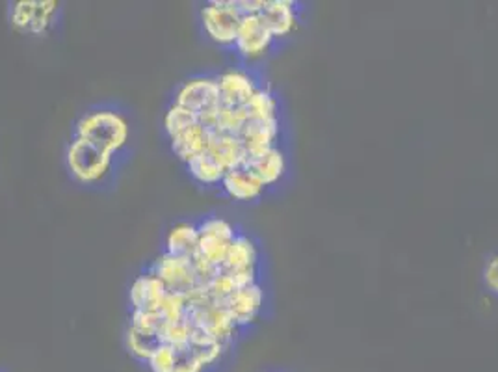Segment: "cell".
Returning a JSON list of instances; mask_svg holds the SVG:
<instances>
[{
    "mask_svg": "<svg viewBox=\"0 0 498 372\" xmlns=\"http://www.w3.org/2000/svg\"><path fill=\"white\" fill-rule=\"evenodd\" d=\"M208 140H210V130L196 123L194 127H190L188 130H185L183 134H179V137L171 140V149L183 162L188 164L190 160H194L196 157L206 151Z\"/></svg>",
    "mask_w": 498,
    "mask_h": 372,
    "instance_id": "19",
    "label": "cell"
},
{
    "mask_svg": "<svg viewBox=\"0 0 498 372\" xmlns=\"http://www.w3.org/2000/svg\"><path fill=\"white\" fill-rule=\"evenodd\" d=\"M166 294L164 283L153 272L138 276L129 292L132 311H158Z\"/></svg>",
    "mask_w": 498,
    "mask_h": 372,
    "instance_id": "15",
    "label": "cell"
},
{
    "mask_svg": "<svg viewBox=\"0 0 498 372\" xmlns=\"http://www.w3.org/2000/svg\"><path fill=\"white\" fill-rule=\"evenodd\" d=\"M199 246V231L192 224H177L168 231L166 236V253L175 257L194 259Z\"/></svg>",
    "mask_w": 498,
    "mask_h": 372,
    "instance_id": "18",
    "label": "cell"
},
{
    "mask_svg": "<svg viewBox=\"0 0 498 372\" xmlns=\"http://www.w3.org/2000/svg\"><path fill=\"white\" fill-rule=\"evenodd\" d=\"M263 306H264V291L259 283L236 289L225 301V308L238 328L255 322V319L263 311Z\"/></svg>",
    "mask_w": 498,
    "mask_h": 372,
    "instance_id": "12",
    "label": "cell"
},
{
    "mask_svg": "<svg viewBox=\"0 0 498 372\" xmlns=\"http://www.w3.org/2000/svg\"><path fill=\"white\" fill-rule=\"evenodd\" d=\"M175 105L185 107L194 114H203L220 107V88L218 81L210 77H196L183 84L175 95Z\"/></svg>",
    "mask_w": 498,
    "mask_h": 372,
    "instance_id": "9",
    "label": "cell"
},
{
    "mask_svg": "<svg viewBox=\"0 0 498 372\" xmlns=\"http://www.w3.org/2000/svg\"><path fill=\"white\" fill-rule=\"evenodd\" d=\"M247 118L272 119L279 118V100L268 88H259L244 107Z\"/></svg>",
    "mask_w": 498,
    "mask_h": 372,
    "instance_id": "22",
    "label": "cell"
},
{
    "mask_svg": "<svg viewBox=\"0 0 498 372\" xmlns=\"http://www.w3.org/2000/svg\"><path fill=\"white\" fill-rule=\"evenodd\" d=\"M151 272L164 283L168 292L187 296L192 289L199 287L192 259L162 253L155 261Z\"/></svg>",
    "mask_w": 498,
    "mask_h": 372,
    "instance_id": "7",
    "label": "cell"
},
{
    "mask_svg": "<svg viewBox=\"0 0 498 372\" xmlns=\"http://www.w3.org/2000/svg\"><path fill=\"white\" fill-rule=\"evenodd\" d=\"M129 134V121L114 110L90 112L77 123V138L86 140L110 155H116L127 146Z\"/></svg>",
    "mask_w": 498,
    "mask_h": 372,
    "instance_id": "1",
    "label": "cell"
},
{
    "mask_svg": "<svg viewBox=\"0 0 498 372\" xmlns=\"http://www.w3.org/2000/svg\"><path fill=\"white\" fill-rule=\"evenodd\" d=\"M279 134H281L279 118H272V119L247 118L245 125L238 132V138L247 153V158H254L277 148Z\"/></svg>",
    "mask_w": 498,
    "mask_h": 372,
    "instance_id": "10",
    "label": "cell"
},
{
    "mask_svg": "<svg viewBox=\"0 0 498 372\" xmlns=\"http://www.w3.org/2000/svg\"><path fill=\"white\" fill-rule=\"evenodd\" d=\"M242 19L236 0H212L201 8L203 30L220 47H235Z\"/></svg>",
    "mask_w": 498,
    "mask_h": 372,
    "instance_id": "2",
    "label": "cell"
},
{
    "mask_svg": "<svg viewBox=\"0 0 498 372\" xmlns=\"http://www.w3.org/2000/svg\"><path fill=\"white\" fill-rule=\"evenodd\" d=\"M273 42V33L261 15H245L238 30L235 49L245 60H259L270 51Z\"/></svg>",
    "mask_w": 498,
    "mask_h": 372,
    "instance_id": "8",
    "label": "cell"
},
{
    "mask_svg": "<svg viewBox=\"0 0 498 372\" xmlns=\"http://www.w3.org/2000/svg\"><path fill=\"white\" fill-rule=\"evenodd\" d=\"M216 81L220 88V105L233 109H244L261 88L252 75L242 70H227Z\"/></svg>",
    "mask_w": 498,
    "mask_h": 372,
    "instance_id": "11",
    "label": "cell"
},
{
    "mask_svg": "<svg viewBox=\"0 0 498 372\" xmlns=\"http://www.w3.org/2000/svg\"><path fill=\"white\" fill-rule=\"evenodd\" d=\"M199 231V246H197V255L206 259L210 264H215L216 268H222L229 246L236 239V229L233 224L220 216H212L203 220L197 225Z\"/></svg>",
    "mask_w": 498,
    "mask_h": 372,
    "instance_id": "4",
    "label": "cell"
},
{
    "mask_svg": "<svg viewBox=\"0 0 498 372\" xmlns=\"http://www.w3.org/2000/svg\"><path fill=\"white\" fill-rule=\"evenodd\" d=\"M206 153L215 157L225 172L236 170V167H242L247 162V153L240 138L235 137V134H225L216 130L210 132Z\"/></svg>",
    "mask_w": 498,
    "mask_h": 372,
    "instance_id": "14",
    "label": "cell"
},
{
    "mask_svg": "<svg viewBox=\"0 0 498 372\" xmlns=\"http://www.w3.org/2000/svg\"><path fill=\"white\" fill-rule=\"evenodd\" d=\"M273 38H289L298 28V8L292 0H264L259 14Z\"/></svg>",
    "mask_w": 498,
    "mask_h": 372,
    "instance_id": "13",
    "label": "cell"
},
{
    "mask_svg": "<svg viewBox=\"0 0 498 372\" xmlns=\"http://www.w3.org/2000/svg\"><path fill=\"white\" fill-rule=\"evenodd\" d=\"M236 289H238V287H236L235 280H233L229 274L222 272V270L218 272V276H216L215 280H212L210 285L206 287V291H208L212 301L220 303V306H225V301L229 300V296H231Z\"/></svg>",
    "mask_w": 498,
    "mask_h": 372,
    "instance_id": "27",
    "label": "cell"
},
{
    "mask_svg": "<svg viewBox=\"0 0 498 372\" xmlns=\"http://www.w3.org/2000/svg\"><path fill=\"white\" fill-rule=\"evenodd\" d=\"M188 172L190 176L206 186H215V185H222L224 177H225V170L216 162V158L208 155L206 151L199 157H196L194 160H190L188 164Z\"/></svg>",
    "mask_w": 498,
    "mask_h": 372,
    "instance_id": "21",
    "label": "cell"
},
{
    "mask_svg": "<svg viewBox=\"0 0 498 372\" xmlns=\"http://www.w3.org/2000/svg\"><path fill=\"white\" fill-rule=\"evenodd\" d=\"M257 261H259V252L255 243L249 239L247 234H236V239L229 246L227 257L222 264V272L229 274L236 287H247L257 283Z\"/></svg>",
    "mask_w": 498,
    "mask_h": 372,
    "instance_id": "5",
    "label": "cell"
},
{
    "mask_svg": "<svg viewBox=\"0 0 498 372\" xmlns=\"http://www.w3.org/2000/svg\"><path fill=\"white\" fill-rule=\"evenodd\" d=\"M206 367L201 363V359L196 356V352L190 348L177 350V367L175 372H205Z\"/></svg>",
    "mask_w": 498,
    "mask_h": 372,
    "instance_id": "30",
    "label": "cell"
},
{
    "mask_svg": "<svg viewBox=\"0 0 498 372\" xmlns=\"http://www.w3.org/2000/svg\"><path fill=\"white\" fill-rule=\"evenodd\" d=\"M125 345H127L129 354L136 361L148 363L149 358L153 356V352L162 345V339H160V335H157V333H148V331H141V329H136V328L129 326L127 337H125Z\"/></svg>",
    "mask_w": 498,
    "mask_h": 372,
    "instance_id": "20",
    "label": "cell"
},
{
    "mask_svg": "<svg viewBox=\"0 0 498 372\" xmlns=\"http://www.w3.org/2000/svg\"><path fill=\"white\" fill-rule=\"evenodd\" d=\"M151 372H175L177 367V350L169 345H160L148 361Z\"/></svg>",
    "mask_w": 498,
    "mask_h": 372,
    "instance_id": "28",
    "label": "cell"
},
{
    "mask_svg": "<svg viewBox=\"0 0 498 372\" xmlns=\"http://www.w3.org/2000/svg\"><path fill=\"white\" fill-rule=\"evenodd\" d=\"M164 324L166 322L158 311H132V315H130V326L136 329H141V331H148V333L160 335Z\"/></svg>",
    "mask_w": 498,
    "mask_h": 372,
    "instance_id": "29",
    "label": "cell"
},
{
    "mask_svg": "<svg viewBox=\"0 0 498 372\" xmlns=\"http://www.w3.org/2000/svg\"><path fill=\"white\" fill-rule=\"evenodd\" d=\"M247 121V114L244 109H233V107H224L220 105L218 109V118H216V132H225V134H235L238 137V132ZM212 130V132H215Z\"/></svg>",
    "mask_w": 498,
    "mask_h": 372,
    "instance_id": "25",
    "label": "cell"
},
{
    "mask_svg": "<svg viewBox=\"0 0 498 372\" xmlns=\"http://www.w3.org/2000/svg\"><path fill=\"white\" fill-rule=\"evenodd\" d=\"M56 10L54 0H21L12 6L10 21L17 32L40 36L53 24Z\"/></svg>",
    "mask_w": 498,
    "mask_h": 372,
    "instance_id": "6",
    "label": "cell"
},
{
    "mask_svg": "<svg viewBox=\"0 0 498 372\" xmlns=\"http://www.w3.org/2000/svg\"><path fill=\"white\" fill-rule=\"evenodd\" d=\"M160 339L164 345L173 347L175 350L187 348L190 345V324L188 320L168 322L160 331Z\"/></svg>",
    "mask_w": 498,
    "mask_h": 372,
    "instance_id": "26",
    "label": "cell"
},
{
    "mask_svg": "<svg viewBox=\"0 0 498 372\" xmlns=\"http://www.w3.org/2000/svg\"><path fill=\"white\" fill-rule=\"evenodd\" d=\"M196 123H197V114L190 112L185 107L175 105V103L169 107V110L164 116V129L168 132L169 140L177 138V137H179V134H183L185 130H188Z\"/></svg>",
    "mask_w": 498,
    "mask_h": 372,
    "instance_id": "23",
    "label": "cell"
},
{
    "mask_svg": "<svg viewBox=\"0 0 498 372\" xmlns=\"http://www.w3.org/2000/svg\"><path fill=\"white\" fill-rule=\"evenodd\" d=\"M245 167L252 170L259 177V181L268 188L277 185L284 177V174H287V157H284V153L279 148H273L259 157L247 158Z\"/></svg>",
    "mask_w": 498,
    "mask_h": 372,
    "instance_id": "17",
    "label": "cell"
},
{
    "mask_svg": "<svg viewBox=\"0 0 498 372\" xmlns=\"http://www.w3.org/2000/svg\"><path fill=\"white\" fill-rule=\"evenodd\" d=\"M187 311H188V301L185 294H175L168 292L160 303L158 313L164 319V322H181L187 320Z\"/></svg>",
    "mask_w": 498,
    "mask_h": 372,
    "instance_id": "24",
    "label": "cell"
},
{
    "mask_svg": "<svg viewBox=\"0 0 498 372\" xmlns=\"http://www.w3.org/2000/svg\"><path fill=\"white\" fill-rule=\"evenodd\" d=\"M484 283L487 291L498 296V255H493L484 268Z\"/></svg>",
    "mask_w": 498,
    "mask_h": 372,
    "instance_id": "31",
    "label": "cell"
},
{
    "mask_svg": "<svg viewBox=\"0 0 498 372\" xmlns=\"http://www.w3.org/2000/svg\"><path fill=\"white\" fill-rule=\"evenodd\" d=\"M222 188L231 199L242 201V203L257 201L266 190V186L259 181V177L252 170H247L245 166L227 172L222 181Z\"/></svg>",
    "mask_w": 498,
    "mask_h": 372,
    "instance_id": "16",
    "label": "cell"
},
{
    "mask_svg": "<svg viewBox=\"0 0 498 372\" xmlns=\"http://www.w3.org/2000/svg\"><path fill=\"white\" fill-rule=\"evenodd\" d=\"M65 160L71 176L79 183L90 185L104 179L106 174L110 172L114 155L95 148L86 140L75 138L67 148Z\"/></svg>",
    "mask_w": 498,
    "mask_h": 372,
    "instance_id": "3",
    "label": "cell"
}]
</instances>
